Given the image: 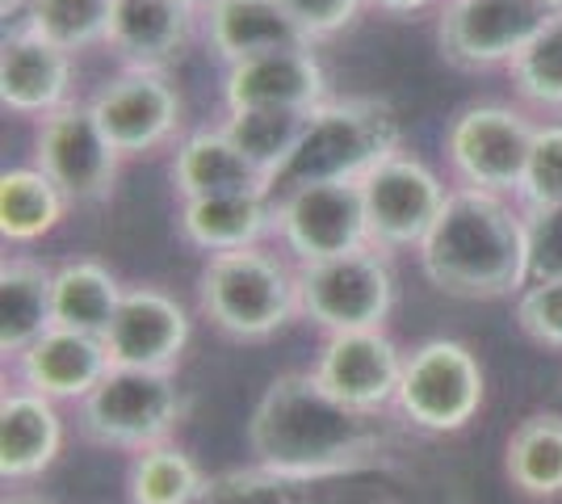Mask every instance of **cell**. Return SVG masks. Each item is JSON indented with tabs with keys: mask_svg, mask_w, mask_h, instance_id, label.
<instances>
[{
	"mask_svg": "<svg viewBox=\"0 0 562 504\" xmlns=\"http://www.w3.org/2000/svg\"><path fill=\"white\" fill-rule=\"evenodd\" d=\"M324 101H328V72L311 43L227 64V76H223L227 110H303L311 114Z\"/></svg>",
	"mask_w": 562,
	"mask_h": 504,
	"instance_id": "e0dca14e",
	"label": "cell"
},
{
	"mask_svg": "<svg viewBox=\"0 0 562 504\" xmlns=\"http://www.w3.org/2000/svg\"><path fill=\"white\" fill-rule=\"evenodd\" d=\"M546 9H554V13H562V0H541Z\"/></svg>",
	"mask_w": 562,
	"mask_h": 504,
	"instance_id": "ab89813d",
	"label": "cell"
},
{
	"mask_svg": "<svg viewBox=\"0 0 562 504\" xmlns=\"http://www.w3.org/2000/svg\"><path fill=\"white\" fill-rule=\"evenodd\" d=\"M407 354L386 336V328L336 333L324 340L311 374L328 387L336 400L361 412H391L403 379Z\"/></svg>",
	"mask_w": 562,
	"mask_h": 504,
	"instance_id": "9a60e30c",
	"label": "cell"
},
{
	"mask_svg": "<svg viewBox=\"0 0 562 504\" xmlns=\"http://www.w3.org/2000/svg\"><path fill=\"white\" fill-rule=\"evenodd\" d=\"M366 4L378 9V13H386V18H412V13H424L437 0H366Z\"/></svg>",
	"mask_w": 562,
	"mask_h": 504,
	"instance_id": "8d00e7d4",
	"label": "cell"
},
{
	"mask_svg": "<svg viewBox=\"0 0 562 504\" xmlns=\"http://www.w3.org/2000/svg\"><path fill=\"white\" fill-rule=\"evenodd\" d=\"M550 18L554 9H546L541 0H446L437 43L462 72L508 68Z\"/></svg>",
	"mask_w": 562,
	"mask_h": 504,
	"instance_id": "8fae6325",
	"label": "cell"
},
{
	"mask_svg": "<svg viewBox=\"0 0 562 504\" xmlns=\"http://www.w3.org/2000/svg\"><path fill=\"white\" fill-rule=\"evenodd\" d=\"M114 0H25L22 22L64 51H89L105 43Z\"/></svg>",
	"mask_w": 562,
	"mask_h": 504,
	"instance_id": "4dcf8cb0",
	"label": "cell"
},
{
	"mask_svg": "<svg viewBox=\"0 0 562 504\" xmlns=\"http://www.w3.org/2000/svg\"><path fill=\"white\" fill-rule=\"evenodd\" d=\"M55 269L34 257H9L0 265V354L18 358L38 336L55 328Z\"/></svg>",
	"mask_w": 562,
	"mask_h": 504,
	"instance_id": "d4e9b609",
	"label": "cell"
},
{
	"mask_svg": "<svg viewBox=\"0 0 562 504\" xmlns=\"http://www.w3.org/2000/svg\"><path fill=\"white\" fill-rule=\"evenodd\" d=\"M398 446L386 412H361L336 400L311 370H285L265 387L248 416V455L260 467L299 475H345L391 467Z\"/></svg>",
	"mask_w": 562,
	"mask_h": 504,
	"instance_id": "6da1fadb",
	"label": "cell"
},
{
	"mask_svg": "<svg viewBox=\"0 0 562 504\" xmlns=\"http://www.w3.org/2000/svg\"><path fill=\"white\" fill-rule=\"evenodd\" d=\"M516 324L529 340H538L546 349H562V273L533 278L516 294Z\"/></svg>",
	"mask_w": 562,
	"mask_h": 504,
	"instance_id": "836d02e7",
	"label": "cell"
},
{
	"mask_svg": "<svg viewBox=\"0 0 562 504\" xmlns=\"http://www.w3.org/2000/svg\"><path fill=\"white\" fill-rule=\"evenodd\" d=\"M446 181L412 152H395L361 177V202L370 223V248L382 257L420 248L446 206Z\"/></svg>",
	"mask_w": 562,
	"mask_h": 504,
	"instance_id": "30bf717a",
	"label": "cell"
},
{
	"mask_svg": "<svg viewBox=\"0 0 562 504\" xmlns=\"http://www.w3.org/2000/svg\"><path fill=\"white\" fill-rule=\"evenodd\" d=\"M391 312H395V273L391 257H382L378 248H357L331 261L299 265V315L328 336L386 328Z\"/></svg>",
	"mask_w": 562,
	"mask_h": 504,
	"instance_id": "52a82bcc",
	"label": "cell"
},
{
	"mask_svg": "<svg viewBox=\"0 0 562 504\" xmlns=\"http://www.w3.org/2000/svg\"><path fill=\"white\" fill-rule=\"evenodd\" d=\"M202 22H206V43L223 64L306 43L281 0H214Z\"/></svg>",
	"mask_w": 562,
	"mask_h": 504,
	"instance_id": "603a6c76",
	"label": "cell"
},
{
	"mask_svg": "<svg viewBox=\"0 0 562 504\" xmlns=\"http://www.w3.org/2000/svg\"><path fill=\"white\" fill-rule=\"evenodd\" d=\"M189 4H193V9H198V13H206V9H211L214 0H189Z\"/></svg>",
	"mask_w": 562,
	"mask_h": 504,
	"instance_id": "f35d334b",
	"label": "cell"
},
{
	"mask_svg": "<svg viewBox=\"0 0 562 504\" xmlns=\"http://www.w3.org/2000/svg\"><path fill=\"white\" fill-rule=\"evenodd\" d=\"M218 126L239 147V156L257 168L265 181H273L303 135L306 114L303 110H227V119Z\"/></svg>",
	"mask_w": 562,
	"mask_h": 504,
	"instance_id": "f546056e",
	"label": "cell"
},
{
	"mask_svg": "<svg viewBox=\"0 0 562 504\" xmlns=\"http://www.w3.org/2000/svg\"><path fill=\"white\" fill-rule=\"evenodd\" d=\"M516 202L520 211H559L562 206V122H538Z\"/></svg>",
	"mask_w": 562,
	"mask_h": 504,
	"instance_id": "d6a6232c",
	"label": "cell"
},
{
	"mask_svg": "<svg viewBox=\"0 0 562 504\" xmlns=\"http://www.w3.org/2000/svg\"><path fill=\"white\" fill-rule=\"evenodd\" d=\"M198 504H403L391 467L345 475H299L278 467H235L206 480Z\"/></svg>",
	"mask_w": 562,
	"mask_h": 504,
	"instance_id": "7c38bea8",
	"label": "cell"
},
{
	"mask_svg": "<svg viewBox=\"0 0 562 504\" xmlns=\"http://www.w3.org/2000/svg\"><path fill=\"white\" fill-rule=\"evenodd\" d=\"M186 408L189 400L177 383V370L110 366V374L80 400L76 421L93 446L139 455L156 441H168L186 421Z\"/></svg>",
	"mask_w": 562,
	"mask_h": 504,
	"instance_id": "5b68a950",
	"label": "cell"
},
{
	"mask_svg": "<svg viewBox=\"0 0 562 504\" xmlns=\"http://www.w3.org/2000/svg\"><path fill=\"white\" fill-rule=\"evenodd\" d=\"M533 131L538 122H529V114L516 105L479 101L458 110L446 131V160L453 181L470 190L516 198L529 147H533Z\"/></svg>",
	"mask_w": 562,
	"mask_h": 504,
	"instance_id": "ba28073f",
	"label": "cell"
},
{
	"mask_svg": "<svg viewBox=\"0 0 562 504\" xmlns=\"http://www.w3.org/2000/svg\"><path fill=\"white\" fill-rule=\"evenodd\" d=\"M68 193L38 165L9 168L0 177V236L4 244H34L50 236L68 215Z\"/></svg>",
	"mask_w": 562,
	"mask_h": 504,
	"instance_id": "83f0119b",
	"label": "cell"
},
{
	"mask_svg": "<svg viewBox=\"0 0 562 504\" xmlns=\"http://www.w3.org/2000/svg\"><path fill=\"white\" fill-rule=\"evenodd\" d=\"M34 165L68 193V202L93 206V202H110L122 156L97 126L89 101H68L55 114L38 119Z\"/></svg>",
	"mask_w": 562,
	"mask_h": 504,
	"instance_id": "4fadbf2b",
	"label": "cell"
},
{
	"mask_svg": "<svg viewBox=\"0 0 562 504\" xmlns=\"http://www.w3.org/2000/svg\"><path fill=\"white\" fill-rule=\"evenodd\" d=\"M177 232H181V240L193 244L206 257L260 248L273 236V193L244 190L214 193V198H189V202H181Z\"/></svg>",
	"mask_w": 562,
	"mask_h": 504,
	"instance_id": "7402d4cb",
	"label": "cell"
},
{
	"mask_svg": "<svg viewBox=\"0 0 562 504\" xmlns=\"http://www.w3.org/2000/svg\"><path fill=\"white\" fill-rule=\"evenodd\" d=\"M59 450H64L59 404L38 391L9 387L0 395V480L9 488L34 483L55 467Z\"/></svg>",
	"mask_w": 562,
	"mask_h": 504,
	"instance_id": "ffe728a7",
	"label": "cell"
},
{
	"mask_svg": "<svg viewBox=\"0 0 562 504\" xmlns=\"http://www.w3.org/2000/svg\"><path fill=\"white\" fill-rule=\"evenodd\" d=\"M285 13L294 18V25L303 30L306 43H324L336 38L340 30H349L357 22L361 9H370L366 0H281Z\"/></svg>",
	"mask_w": 562,
	"mask_h": 504,
	"instance_id": "e575fe53",
	"label": "cell"
},
{
	"mask_svg": "<svg viewBox=\"0 0 562 504\" xmlns=\"http://www.w3.org/2000/svg\"><path fill=\"white\" fill-rule=\"evenodd\" d=\"M508 76L520 101L538 110H562V13L533 34V43L508 64Z\"/></svg>",
	"mask_w": 562,
	"mask_h": 504,
	"instance_id": "1f68e13d",
	"label": "cell"
},
{
	"mask_svg": "<svg viewBox=\"0 0 562 504\" xmlns=\"http://www.w3.org/2000/svg\"><path fill=\"white\" fill-rule=\"evenodd\" d=\"M71 51L18 22L0 43V105L18 119H47L71 101Z\"/></svg>",
	"mask_w": 562,
	"mask_h": 504,
	"instance_id": "ac0fdd59",
	"label": "cell"
},
{
	"mask_svg": "<svg viewBox=\"0 0 562 504\" xmlns=\"http://www.w3.org/2000/svg\"><path fill=\"white\" fill-rule=\"evenodd\" d=\"M504 471L520 496L562 501V412H533L508 433Z\"/></svg>",
	"mask_w": 562,
	"mask_h": 504,
	"instance_id": "4316f807",
	"label": "cell"
},
{
	"mask_svg": "<svg viewBox=\"0 0 562 504\" xmlns=\"http://www.w3.org/2000/svg\"><path fill=\"white\" fill-rule=\"evenodd\" d=\"M189 312L160 287H126L114 324L105 328L110 366L131 370H177L189 345Z\"/></svg>",
	"mask_w": 562,
	"mask_h": 504,
	"instance_id": "2e32d148",
	"label": "cell"
},
{
	"mask_svg": "<svg viewBox=\"0 0 562 504\" xmlns=\"http://www.w3.org/2000/svg\"><path fill=\"white\" fill-rule=\"evenodd\" d=\"M168 177H172V190L181 193V202L214 198V193L269 190V181L239 156V147L227 139L223 126H202V131L186 135L172 152Z\"/></svg>",
	"mask_w": 562,
	"mask_h": 504,
	"instance_id": "cb8c5ba5",
	"label": "cell"
},
{
	"mask_svg": "<svg viewBox=\"0 0 562 504\" xmlns=\"http://www.w3.org/2000/svg\"><path fill=\"white\" fill-rule=\"evenodd\" d=\"M273 236L294 265H315L370 248L361 181H315L273 193Z\"/></svg>",
	"mask_w": 562,
	"mask_h": 504,
	"instance_id": "9c48e42d",
	"label": "cell"
},
{
	"mask_svg": "<svg viewBox=\"0 0 562 504\" xmlns=\"http://www.w3.org/2000/svg\"><path fill=\"white\" fill-rule=\"evenodd\" d=\"M198 307L232 340H269L299 315V265L265 248L206 257L198 273Z\"/></svg>",
	"mask_w": 562,
	"mask_h": 504,
	"instance_id": "277c9868",
	"label": "cell"
},
{
	"mask_svg": "<svg viewBox=\"0 0 562 504\" xmlns=\"http://www.w3.org/2000/svg\"><path fill=\"white\" fill-rule=\"evenodd\" d=\"M403 152L398 110L382 97H328L306 114V126L290 160L269 181V193H285L315 181H361L386 156Z\"/></svg>",
	"mask_w": 562,
	"mask_h": 504,
	"instance_id": "3957f363",
	"label": "cell"
},
{
	"mask_svg": "<svg viewBox=\"0 0 562 504\" xmlns=\"http://www.w3.org/2000/svg\"><path fill=\"white\" fill-rule=\"evenodd\" d=\"M483 366L470 345L453 336H432L403 361L395 412L403 425L420 433H458L483 408Z\"/></svg>",
	"mask_w": 562,
	"mask_h": 504,
	"instance_id": "8992f818",
	"label": "cell"
},
{
	"mask_svg": "<svg viewBox=\"0 0 562 504\" xmlns=\"http://www.w3.org/2000/svg\"><path fill=\"white\" fill-rule=\"evenodd\" d=\"M416 253L424 278L449 299L492 303L529 287V223L508 193L453 186Z\"/></svg>",
	"mask_w": 562,
	"mask_h": 504,
	"instance_id": "7a4b0ae2",
	"label": "cell"
},
{
	"mask_svg": "<svg viewBox=\"0 0 562 504\" xmlns=\"http://www.w3.org/2000/svg\"><path fill=\"white\" fill-rule=\"evenodd\" d=\"M13 361V379L25 391H38L55 404H80L105 374H110V354L105 340L71 328H47L30 349H22Z\"/></svg>",
	"mask_w": 562,
	"mask_h": 504,
	"instance_id": "d6986e66",
	"label": "cell"
},
{
	"mask_svg": "<svg viewBox=\"0 0 562 504\" xmlns=\"http://www.w3.org/2000/svg\"><path fill=\"white\" fill-rule=\"evenodd\" d=\"M206 471L198 458L181 450L172 437L156 441L131 458L126 471V501L131 504H198L206 492Z\"/></svg>",
	"mask_w": 562,
	"mask_h": 504,
	"instance_id": "f1b7e54d",
	"label": "cell"
},
{
	"mask_svg": "<svg viewBox=\"0 0 562 504\" xmlns=\"http://www.w3.org/2000/svg\"><path fill=\"white\" fill-rule=\"evenodd\" d=\"M89 110L122 160L177 139V126L186 119V101L165 68H122L97 89Z\"/></svg>",
	"mask_w": 562,
	"mask_h": 504,
	"instance_id": "5bb4252c",
	"label": "cell"
},
{
	"mask_svg": "<svg viewBox=\"0 0 562 504\" xmlns=\"http://www.w3.org/2000/svg\"><path fill=\"white\" fill-rule=\"evenodd\" d=\"M122 294H126V287L117 282L110 265L93 261V257H76V261L55 269V290H50L55 324L71 328V333L105 336V328L114 324Z\"/></svg>",
	"mask_w": 562,
	"mask_h": 504,
	"instance_id": "484cf974",
	"label": "cell"
},
{
	"mask_svg": "<svg viewBox=\"0 0 562 504\" xmlns=\"http://www.w3.org/2000/svg\"><path fill=\"white\" fill-rule=\"evenodd\" d=\"M198 18L189 0H114L105 47L126 68H168L189 47Z\"/></svg>",
	"mask_w": 562,
	"mask_h": 504,
	"instance_id": "44dd1931",
	"label": "cell"
},
{
	"mask_svg": "<svg viewBox=\"0 0 562 504\" xmlns=\"http://www.w3.org/2000/svg\"><path fill=\"white\" fill-rule=\"evenodd\" d=\"M529 223V282L562 273V206L559 211H525Z\"/></svg>",
	"mask_w": 562,
	"mask_h": 504,
	"instance_id": "d590c367",
	"label": "cell"
},
{
	"mask_svg": "<svg viewBox=\"0 0 562 504\" xmlns=\"http://www.w3.org/2000/svg\"><path fill=\"white\" fill-rule=\"evenodd\" d=\"M4 504H68V501H59V496H50V492H22V488H13V492L4 496Z\"/></svg>",
	"mask_w": 562,
	"mask_h": 504,
	"instance_id": "74e56055",
	"label": "cell"
}]
</instances>
